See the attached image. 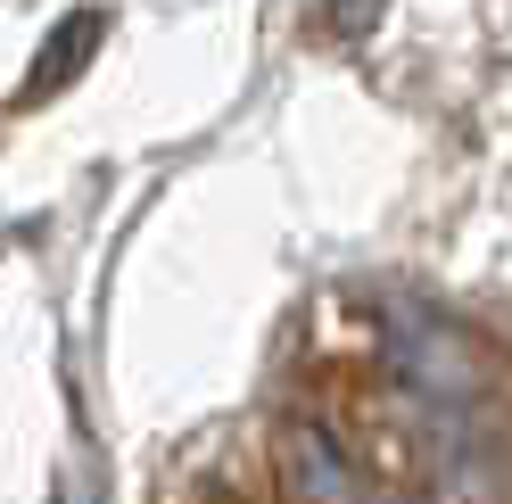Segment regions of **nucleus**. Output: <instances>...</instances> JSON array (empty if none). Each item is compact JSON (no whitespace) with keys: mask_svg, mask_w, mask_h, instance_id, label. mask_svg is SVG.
I'll return each mask as SVG.
<instances>
[{"mask_svg":"<svg viewBox=\"0 0 512 504\" xmlns=\"http://www.w3.org/2000/svg\"><path fill=\"white\" fill-rule=\"evenodd\" d=\"M389 356H397V372L413 381V397H430V405H463L479 389L471 339L446 323V314H430V306H397L389 314Z\"/></svg>","mask_w":512,"mask_h":504,"instance_id":"f257e3e1","label":"nucleus"},{"mask_svg":"<svg viewBox=\"0 0 512 504\" xmlns=\"http://www.w3.org/2000/svg\"><path fill=\"white\" fill-rule=\"evenodd\" d=\"M100 34H108L100 9H67V17L50 25V42L34 50V67H25V91H17V100H58V91H67L91 58H100Z\"/></svg>","mask_w":512,"mask_h":504,"instance_id":"7ed1b4c3","label":"nucleus"},{"mask_svg":"<svg viewBox=\"0 0 512 504\" xmlns=\"http://www.w3.org/2000/svg\"><path fill=\"white\" fill-rule=\"evenodd\" d=\"M323 17H331L339 42H372V25L389 17V0H323Z\"/></svg>","mask_w":512,"mask_h":504,"instance_id":"20e7f679","label":"nucleus"},{"mask_svg":"<svg viewBox=\"0 0 512 504\" xmlns=\"http://www.w3.org/2000/svg\"><path fill=\"white\" fill-rule=\"evenodd\" d=\"M58 504H108V496H100V488H91V480H83V488L67 480V488H58Z\"/></svg>","mask_w":512,"mask_h":504,"instance_id":"39448f33","label":"nucleus"},{"mask_svg":"<svg viewBox=\"0 0 512 504\" xmlns=\"http://www.w3.org/2000/svg\"><path fill=\"white\" fill-rule=\"evenodd\" d=\"M273 463H281V488H290L298 504H380L364 463L339 447V438L323 422H281L273 430Z\"/></svg>","mask_w":512,"mask_h":504,"instance_id":"f03ea898","label":"nucleus"}]
</instances>
